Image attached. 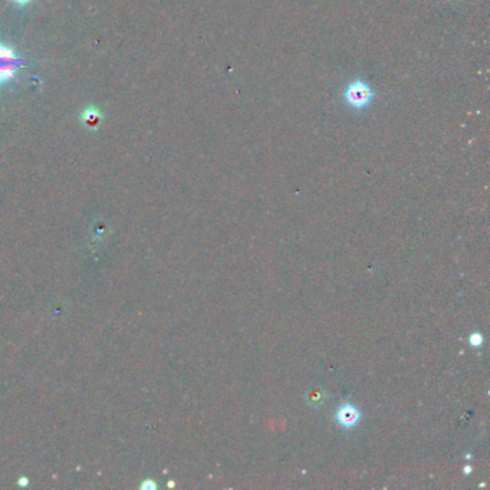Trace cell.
<instances>
[{"label":"cell","instance_id":"cell-1","mask_svg":"<svg viewBox=\"0 0 490 490\" xmlns=\"http://www.w3.org/2000/svg\"><path fill=\"white\" fill-rule=\"evenodd\" d=\"M376 98L372 86L361 78L350 81L342 91V100L353 111H364Z\"/></svg>","mask_w":490,"mask_h":490},{"label":"cell","instance_id":"cell-2","mask_svg":"<svg viewBox=\"0 0 490 490\" xmlns=\"http://www.w3.org/2000/svg\"><path fill=\"white\" fill-rule=\"evenodd\" d=\"M25 64L13 48L0 42V90L16 78L19 68Z\"/></svg>","mask_w":490,"mask_h":490},{"label":"cell","instance_id":"cell-3","mask_svg":"<svg viewBox=\"0 0 490 490\" xmlns=\"http://www.w3.org/2000/svg\"><path fill=\"white\" fill-rule=\"evenodd\" d=\"M361 414L358 409L353 404H343L336 410V421L343 427V428H353L360 423Z\"/></svg>","mask_w":490,"mask_h":490},{"label":"cell","instance_id":"cell-4","mask_svg":"<svg viewBox=\"0 0 490 490\" xmlns=\"http://www.w3.org/2000/svg\"><path fill=\"white\" fill-rule=\"evenodd\" d=\"M79 120H81V124L88 131H97L102 124L104 115L97 107L91 105V107H86L82 111Z\"/></svg>","mask_w":490,"mask_h":490},{"label":"cell","instance_id":"cell-5","mask_svg":"<svg viewBox=\"0 0 490 490\" xmlns=\"http://www.w3.org/2000/svg\"><path fill=\"white\" fill-rule=\"evenodd\" d=\"M482 341H483V338H482V335L477 334V332H475V334L470 336V343L473 345V347H479V345H482Z\"/></svg>","mask_w":490,"mask_h":490},{"label":"cell","instance_id":"cell-6","mask_svg":"<svg viewBox=\"0 0 490 490\" xmlns=\"http://www.w3.org/2000/svg\"><path fill=\"white\" fill-rule=\"evenodd\" d=\"M12 2H15V4L19 5V6H26V5L31 4L32 0H12Z\"/></svg>","mask_w":490,"mask_h":490}]
</instances>
